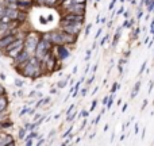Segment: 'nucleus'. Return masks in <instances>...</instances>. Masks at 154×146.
I'll return each instance as SVG.
<instances>
[{
  "mask_svg": "<svg viewBox=\"0 0 154 146\" xmlns=\"http://www.w3.org/2000/svg\"><path fill=\"white\" fill-rule=\"evenodd\" d=\"M73 108H75V104H72V106H70V107H69V108H68V111H66V115H69V114H70V112H72V111H73Z\"/></svg>",
  "mask_w": 154,
  "mask_h": 146,
  "instance_id": "34",
  "label": "nucleus"
},
{
  "mask_svg": "<svg viewBox=\"0 0 154 146\" xmlns=\"http://www.w3.org/2000/svg\"><path fill=\"white\" fill-rule=\"evenodd\" d=\"M80 116L88 118V116H89V111H81V112H80Z\"/></svg>",
  "mask_w": 154,
  "mask_h": 146,
  "instance_id": "25",
  "label": "nucleus"
},
{
  "mask_svg": "<svg viewBox=\"0 0 154 146\" xmlns=\"http://www.w3.org/2000/svg\"><path fill=\"white\" fill-rule=\"evenodd\" d=\"M72 73H77V67L73 68V72H72Z\"/></svg>",
  "mask_w": 154,
  "mask_h": 146,
  "instance_id": "48",
  "label": "nucleus"
},
{
  "mask_svg": "<svg viewBox=\"0 0 154 146\" xmlns=\"http://www.w3.org/2000/svg\"><path fill=\"white\" fill-rule=\"evenodd\" d=\"M87 91H88L87 88H84V89L81 91V96H85V95H87Z\"/></svg>",
  "mask_w": 154,
  "mask_h": 146,
  "instance_id": "39",
  "label": "nucleus"
},
{
  "mask_svg": "<svg viewBox=\"0 0 154 146\" xmlns=\"http://www.w3.org/2000/svg\"><path fill=\"white\" fill-rule=\"evenodd\" d=\"M51 48H53L51 42H49L48 39H45V38L41 37V39H39V42H38V45H37V48H35V51H34L32 56H35L38 60H42L43 57L51 50Z\"/></svg>",
  "mask_w": 154,
  "mask_h": 146,
  "instance_id": "3",
  "label": "nucleus"
},
{
  "mask_svg": "<svg viewBox=\"0 0 154 146\" xmlns=\"http://www.w3.org/2000/svg\"><path fill=\"white\" fill-rule=\"evenodd\" d=\"M4 10H5V4H3V2H0V16L4 15Z\"/></svg>",
  "mask_w": 154,
  "mask_h": 146,
  "instance_id": "23",
  "label": "nucleus"
},
{
  "mask_svg": "<svg viewBox=\"0 0 154 146\" xmlns=\"http://www.w3.org/2000/svg\"><path fill=\"white\" fill-rule=\"evenodd\" d=\"M24 49V45L23 43H20V45H18V46H15V48H12L11 50H7V51H4V54L8 57V58H11V60H15L16 57L19 56V54L22 53V50Z\"/></svg>",
  "mask_w": 154,
  "mask_h": 146,
  "instance_id": "9",
  "label": "nucleus"
},
{
  "mask_svg": "<svg viewBox=\"0 0 154 146\" xmlns=\"http://www.w3.org/2000/svg\"><path fill=\"white\" fill-rule=\"evenodd\" d=\"M72 130H73V127H72V126H70V127H69V130H68V131H65V133H64V135H62V137H64V138H65V137H68L70 133H72Z\"/></svg>",
  "mask_w": 154,
  "mask_h": 146,
  "instance_id": "29",
  "label": "nucleus"
},
{
  "mask_svg": "<svg viewBox=\"0 0 154 146\" xmlns=\"http://www.w3.org/2000/svg\"><path fill=\"white\" fill-rule=\"evenodd\" d=\"M91 29H92V24H88L87 27H85V37H88V35H89V31H91Z\"/></svg>",
  "mask_w": 154,
  "mask_h": 146,
  "instance_id": "24",
  "label": "nucleus"
},
{
  "mask_svg": "<svg viewBox=\"0 0 154 146\" xmlns=\"http://www.w3.org/2000/svg\"><path fill=\"white\" fill-rule=\"evenodd\" d=\"M35 95H37V91L34 89V91H31V92L29 93V98H32V96H35Z\"/></svg>",
  "mask_w": 154,
  "mask_h": 146,
  "instance_id": "36",
  "label": "nucleus"
},
{
  "mask_svg": "<svg viewBox=\"0 0 154 146\" xmlns=\"http://www.w3.org/2000/svg\"><path fill=\"white\" fill-rule=\"evenodd\" d=\"M15 39H16V34H15V33H8V34L0 37V51H4L5 48H7L11 42H14Z\"/></svg>",
  "mask_w": 154,
  "mask_h": 146,
  "instance_id": "5",
  "label": "nucleus"
},
{
  "mask_svg": "<svg viewBox=\"0 0 154 146\" xmlns=\"http://www.w3.org/2000/svg\"><path fill=\"white\" fill-rule=\"evenodd\" d=\"M145 68H146V61L142 64V67H141V70H139V74H142L143 73V70H145Z\"/></svg>",
  "mask_w": 154,
  "mask_h": 146,
  "instance_id": "33",
  "label": "nucleus"
},
{
  "mask_svg": "<svg viewBox=\"0 0 154 146\" xmlns=\"http://www.w3.org/2000/svg\"><path fill=\"white\" fill-rule=\"evenodd\" d=\"M8 107V98L5 95H0V112H4Z\"/></svg>",
  "mask_w": 154,
  "mask_h": 146,
  "instance_id": "11",
  "label": "nucleus"
},
{
  "mask_svg": "<svg viewBox=\"0 0 154 146\" xmlns=\"http://www.w3.org/2000/svg\"><path fill=\"white\" fill-rule=\"evenodd\" d=\"M101 115H103V114H101V112H100V114H99V115H97V118H96V119H95V125H97V123H99V120H100Z\"/></svg>",
  "mask_w": 154,
  "mask_h": 146,
  "instance_id": "35",
  "label": "nucleus"
},
{
  "mask_svg": "<svg viewBox=\"0 0 154 146\" xmlns=\"http://www.w3.org/2000/svg\"><path fill=\"white\" fill-rule=\"evenodd\" d=\"M16 96H19V98H24V92L22 91V88H20V91H18V93H16Z\"/></svg>",
  "mask_w": 154,
  "mask_h": 146,
  "instance_id": "32",
  "label": "nucleus"
},
{
  "mask_svg": "<svg viewBox=\"0 0 154 146\" xmlns=\"http://www.w3.org/2000/svg\"><path fill=\"white\" fill-rule=\"evenodd\" d=\"M60 26H61V30H64V31L69 33V34H72V35H76V37H79V34L81 33V29H82V23H80V22L60 20Z\"/></svg>",
  "mask_w": 154,
  "mask_h": 146,
  "instance_id": "4",
  "label": "nucleus"
},
{
  "mask_svg": "<svg viewBox=\"0 0 154 146\" xmlns=\"http://www.w3.org/2000/svg\"><path fill=\"white\" fill-rule=\"evenodd\" d=\"M96 2H99V0H96Z\"/></svg>",
  "mask_w": 154,
  "mask_h": 146,
  "instance_id": "51",
  "label": "nucleus"
},
{
  "mask_svg": "<svg viewBox=\"0 0 154 146\" xmlns=\"http://www.w3.org/2000/svg\"><path fill=\"white\" fill-rule=\"evenodd\" d=\"M60 116H61V114H57V115H54V119H58Z\"/></svg>",
  "mask_w": 154,
  "mask_h": 146,
  "instance_id": "46",
  "label": "nucleus"
},
{
  "mask_svg": "<svg viewBox=\"0 0 154 146\" xmlns=\"http://www.w3.org/2000/svg\"><path fill=\"white\" fill-rule=\"evenodd\" d=\"M120 2H122V3H123V2H125V0H120Z\"/></svg>",
  "mask_w": 154,
  "mask_h": 146,
  "instance_id": "49",
  "label": "nucleus"
},
{
  "mask_svg": "<svg viewBox=\"0 0 154 146\" xmlns=\"http://www.w3.org/2000/svg\"><path fill=\"white\" fill-rule=\"evenodd\" d=\"M139 88H141V81L135 82V87H134V88H133V91H131V98H135V96L138 95Z\"/></svg>",
  "mask_w": 154,
  "mask_h": 146,
  "instance_id": "13",
  "label": "nucleus"
},
{
  "mask_svg": "<svg viewBox=\"0 0 154 146\" xmlns=\"http://www.w3.org/2000/svg\"><path fill=\"white\" fill-rule=\"evenodd\" d=\"M120 31H122V27H120L119 30L116 31V34H115V37H114V41H112V46H115L118 43V41H119V37H120Z\"/></svg>",
  "mask_w": 154,
  "mask_h": 146,
  "instance_id": "16",
  "label": "nucleus"
},
{
  "mask_svg": "<svg viewBox=\"0 0 154 146\" xmlns=\"http://www.w3.org/2000/svg\"><path fill=\"white\" fill-rule=\"evenodd\" d=\"M107 101H108V98H107V96H106V98L103 99V104H107Z\"/></svg>",
  "mask_w": 154,
  "mask_h": 146,
  "instance_id": "43",
  "label": "nucleus"
},
{
  "mask_svg": "<svg viewBox=\"0 0 154 146\" xmlns=\"http://www.w3.org/2000/svg\"><path fill=\"white\" fill-rule=\"evenodd\" d=\"M62 22H80V23H84L85 20V15H77V14L72 12H65L61 18Z\"/></svg>",
  "mask_w": 154,
  "mask_h": 146,
  "instance_id": "7",
  "label": "nucleus"
},
{
  "mask_svg": "<svg viewBox=\"0 0 154 146\" xmlns=\"http://www.w3.org/2000/svg\"><path fill=\"white\" fill-rule=\"evenodd\" d=\"M96 106H97V100H93L92 106H91V110H89V112H91V111H93V110L96 108Z\"/></svg>",
  "mask_w": 154,
  "mask_h": 146,
  "instance_id": "28",
  "label": "nucleus"
},
{
  "mask_svg": "<svg viewBox=\"0 0 154 146\" xmlns=\"http://www.w3.org/2000/svg\"><path fill=\"white\" fill-rule=\"evenodd\" d=\"M38 127V125H37V122H34V123H26L24 125V129H26L27 131H31V130H35V129Z\"/></svg>",
  "mask_w": 154,
  "mask_h": 146,
  "instance_id": "14",
  "label": "nucleus"
},
{
  "mask_svg": "<svg viewBox=\"0 0 154 146\" xmlns=\"http://www.w3.org/2000/svg\"><path fill=\"white\" fill-rule=\"evenodd\" d=\"M34 3L35 4H38V5H45V0H34Z\"/></svg>",
  "mask_w": 154,
  "mask_h": 146,
  "instance_id": "31",
  "label": "nucleus"
},
{
  "mask_svg": "<svg viewBox=\"0 0 154 146\" xmlns=\"http://www.w3.org/2000/svg\"><path fill=\"white\" fill-rule=\"evenodd\" d=\"M73 3H75L73 0H61V2H60V7H61L62 11H66Z\"/></svg>",
  "mask_w": 154,
  "mask_h": 146,
  "instance_id": "12",
  "label": "nucleus"
},
{
  "mask_svg": "<svg viewBox=\"0 0 154 146\" xmlns=\"http://www.w3.org/2000/svg\"><path fill=\"white\" fill-rule=\"evenodd\" d=\"M20 74L31 80H37L38 77H41L43 74L41 60H38L35 56H31L29 58V61L26 62V65L23 67V69L20 70Z\"/></svg>",
  "mask_w": 154,
  "mask_h": 146,
  "instance_id": "1",
  "label": "nucleus"
},
{
  "mask_svg": "<svg viewBox=\"0 0 154 146\" xmlns=\"http://www.w3.org/2000/svg\"><path fill=\"white\" fill-rule=\"evenodd\" d=\"M134 130H135V133H138V130H139V127H138V125H135V129H134Z\"/></svg>",
  "mask_w": 154,
  "mask_h": 146,
  "instance_id": "47",
  "label": "nucleus"
},
{
  "mask_svg": "<svg viewBox=\"0 0 154 146\" xmlns=\"http://www.w3.org/2000/svg\"><path fill=\"white\" fill-rule=\"evenodd\" d=\"M75 3H87V0H73Z\"/></svg>",
  "mask_w": 154,
  "mask_h": 146,
  "instance_id": "41",
  "label": "nucleus"
},
{
  "mask_svg": "<svg viewBox=\"0 0 154 146\" xmlns=\"http://www.w3.org/2000/svg\"><path fill=\"white\" fill-rule=\"evenodd\" d=\"M41 116H42V114H35V115H34V122H35V120L39 119Z\"/></svg>",
  "mask_w": 154,
  "mask_h": 146,
  "instance_id": "37",
  "label": "nucleus"
},
{
  "mask_svg": "<svg viewBox=\"0 0 154 146\" xmlns=\"http://www.w3.org/2000/svg\"><path fill=\"white\" fill-rule=\"evenodd\" d=\"M66 84H68V79H66V80H62V81H60L58 84H57V87H58V88H64V87H66Z\"/></svg>",
  "mask_w": 154,
  "mask_h": 146,
  "instance_id": "22",
  "label": "nucleus"
},
{
  "mask_svg": "<svg viewBox=\"0 0 154 146\" xmlns=\"http://www.w3.org/2000/svg\"><path fill=\"white\" fill-rule=\"evenodd\" d=\"M50 93H53V95H56V93H57V89H56V88H51Z\"/></svg>",
  "mask_w": 154,
  "mask_h": 146,
  "instance_id": "40",
  "label": "nucleus"
},
{
  "mask_svg": "<svg viewBox=\"0 0 154 146\" xmlns=\"http://www.w3.org/2000/svg\"><path fill=\"white\" fill-rule=\"evenodd\" d=\"M29 107H23V108H22V111L19 112V116H23V115H26V114H29Z\"/></svg>",
  "mask_w": 154,
  "mask_h": 146,
  "instance_id": "21",
  "label": "nucleus"
},
{
  "mask_svg": "<svg viewBox=\"0 0 154 146\" xmlns=\"http://www.w3.org/2000/svg\"><path fill=\"white\" fill-rule=\"evenodd\" d=\"M108 38H109V35H106V37H104L103 39H100V46H103L104 43H106L107 41H108Z\"/></svg>",
  "mask_w": 154,
  "mask_h": 146,
  "instance_id": "27",
  "label": "nucleus"
},
{
  "mask_svg": "<svg viewBox=\"0 0 154 146\" xmlns=\"http://www.w3.org/2000/svg\"><path fill=\"white\" fill-rule=\"evenodd\" d=\"M93 80H95V77L92 76V77H91L89 80H88V82H87V84H88V85H89V84H92V82H93Z\"/></svg>",
  "mask_w": 154,
  "mask_h": 146,
  "instance_id": "38",
  "label": "nucleus"
},
{
  "mask_svg": "<svg viewBox=\"0 0 154 146\" xmlns=\"http://www.w3.org/2000/svg\"><path fill=\"white\" fill-rule=\"evenodd\" d=\"M76 115H77V112H70V114L66 116V120L68 122H72V120L76 118Z\"/></svg>",
  "mask_w": 154,
  "mask_h": 146,
  "instance_id": "19",
  "label": "nucleus"
},
{
  "mask_svg": "<svg viewBox=\"0 0 154 146\" xmlns=\"http://www.w3.org/2000/svg\"><path fill=\"white\" fill-rule=\"evenodd\" d=\"M16 3H18L19 10L29 12V10L32 7V4H34V0H16Z\"/></svg>",
  "mask_w": 154,
  "mask_h": 146,
  "instance_id": "10",
  "label": "nucleus"
},
{
  "mask_svg": "<svg viewBox=\"0 0 154 146\" xmlns=\"http://www.w3.org/2000/svg\"><path fill=\"white\" fill-rule=\"evenodd\" d=\"M112 104H114V93H112V95L108 98V101H107V104H106L107 108H111Z\"/></svg>",
  "mask_w": 154,
  "mask_h": 146,
  "instance_id": "18",
  "label": "nucleus"
},
{
  "mask_svg": "<svg viewBox=\"0 0 154 146\" xmlns=\"http://www.w3.org/2000/svg\"><path fill=\"white\" fill-rule=\"evenodd\" d=\"M85 11H87L85 3H73L65 12H72V14H77V15H85Z\"/></svg>",
  "mask_w": 154,
  "mask_h": 146,
  "instance_id": "6",
  "label": "nucleus"
},
{
  "mask_svg": "<svg viewBox=\"0 0 154 146\" xmlns=\"http://www.w3.org/2000/svg\"><path fill=\"white\" fill-rule=\"evenodd\" d=\"M15 85L18 88H22L24 85V82H23V80H20V79H15Z\"/></svg>",
  "mask_w": 154,
  "mask_h": 146,
  "instance_id": "20",
  "label": "nucleus"
},
{
  "mask_svg": "<svg viewBox=\"0 0 154 146\" xmlns=\"http://www.w3.org/2000/svg\"><path fill=\"white\" fill-rule=\"evenodd\" d=\"M57 3H58V0H45V5H48V7H53Z\"/></svg>",
  "mask_w": 154,
  "mask_h": 146,
  "instance_id": "17",
  "label": "nucleus"
},
{
  "mask_svg": "<svg viewBox=\"0 0 154 146\" xmlns=\"http://www.w3.org/2000/svg\"><path fill=\"white\" fill-rule=\"evenodd\" d=\"M153 104H154V99H153Z\"/></svg>",
  "mask_w": 154,
  "mask_h": 146,
  "instance_id": "50",
  "label": "nucleus"
},
{
  "mask_svg": "<svg viewBox=\"0 0 154 146\" xmlns=\"http://www.w3.org/2000/svg\"><path fill=\"white\" fill-rule=\"evenodd\" d=\"M100 33H101V29H99V31L96 33V39H97V38H99V35H100Z\"/></svg>",
  "mask_w": 154,
  "mask_h": 146,
  "instance_id": "42",
  "label": "nucleus"
},
{
  "mask_svg": "<svg viewBox=\"0 0 154 146\" xmlns=\"http://www.w3.org/2000/svg\"><path fill=\"white\" fill-rule=\"evenodd\" d=\"M41 39V34L37 31H34V30H31V31H27L26 33V37H24L23 39V45H24V50L29 51L30 54H34L35 51V48H37L38 42H39Z\"/></svg>",
  "mask_w": 154,
  "mask_h": 146,
  "instance_id": "2",
  "label": "nucleus"
},
{
  "mask_svg": "<svg viewBox=\"0 0 154 146\" xmlns=\"http://www.w3.org/2000/svg\"><path fill=\"white\" fill-rule=\"evenodd\" d=\"M26 134H27V130H26V129H24V127L19 129V131H18L19 139H24V137H26Z\"/></svg>",
  "mask_w": 154,
  "mask_h": 146,
  "instance_id": "15",
  "label": "nucleus"
},
{
  "mask_svg": "<svg viewBox=\"0 0 154 146\" xmlns=\"http://www.w3.org/2000/svg\"><path fill=\"white\" fill-rule=\"evenodd\" d=\"M30 57H31V54L29 53V51H26L23 49V50H22V53L19 54L18 57H16L15 60H14V62H12V67L15 68V67H18V65H20V64H24V62H27L29 61V58Z\"/></svg>",
  "mask_w": 154,
  "mask_h": 146,
  "instance_id": "8",
  "label": "nucleus"
},
{
  "mask_svg": "<svg viewBox=\"0 0 154 146\" xmlns=\"http://www.w3.org/2000/svg\"><path fill=\"white\" fill-rule=\"evenodd\" d=\"M126 110H127V104H125V106H123V108H122V112H125Z\"/></svg>",
  "mask_w": 154,
  "mask_h": 146,
  "instance_id": "45",
  "label": "nucleus"
},
{
  "mask_svg": "<svg viewBox=\"0 0 154 146\" xmlns=\"http://www.w3.org/2000/svg\"><path fill=\"white\" fill-rule=\"evenodd\" d=\"M146 106H147V100H143V106H142V110H143Z\"/></svg>",
  "mask_w": 154,
  "mask_h": 146,
  "instance_id": "44",
  "label": "nucleus"
},
{
  "mask_svg": "<svg viewBox=\"0 0 154 146\" xmlns=\"http://www.w3.org/2000/svg\"><path fill=\"white\" fill-rule=\"evenodd\" d=\"M116 89H118V82H114V85H112V89H111V92H112V93H115V92H116Z\"/></svg>",
  "mask_w": 154,
  "mask_h": 146,
  "instance_id": "30",
  "label": "nucleus"
},
{
  "mask_svg": "<svg viewBox=\"0 0 154 146\" xmlns=\"http://www.w3.org/2000/svg\"><path fill=\"white\" fill-rule=\"evenodd\" d=\"M7 93V91H5V88L3 87V84L0 82V95H5Z\"/></svg>",
  "mask_w": 154,
  "mask_h": 146,
  "instance_id": "26",
  "label": "nucleus"
}]
</instances>
